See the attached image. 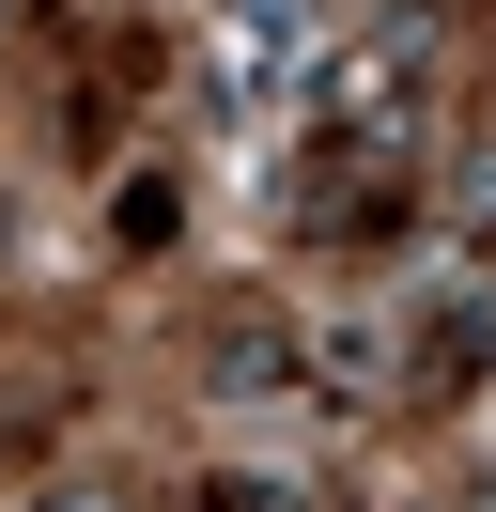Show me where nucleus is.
Returning <instances> with one entry per match:
<instances>
[{
	"mask_svg": "<svg viewBox=\"0 0 496 512\" xmlns=\"http://www.w3.org/2000/svg\"><path fill=\"white\" fill-rule=\"evenodd\" d=\"M202 373H217V388H295V326H279V311H233Z\"/></svg>",
	"mask_w": 496,
	"mask_h": 512,
	"instance_id": "1",
	"label": "nucleus"
},
{
	"mask_svg": "<svg viewBox=\"0 0 496 512\" xmlns=\"http://www.w3.org/2000/svg\"><path fill=\"white\" fill-rule=\"evenodd\" d=\"M109 233H124V249H171V187H155V171H140V187L109 202Z\"/></svg>",
	"mask_w": 496,
	"mask_h": 512,
	"instance_id": "2",
	"label": "nucleus"
},
{
	"mask_svg": "<svg viewBox=\"0 0 496 512\" xmlns=\"http://www.w3.org/2000/svg\"><path fill=\"white\" fill-rule=\"evenodd\" d=\"M31 512H140V497H124L109 466H62V481H47V497H31Z\"/></svg>",
	"mask_w": 496,
	"mask_h": 512,
	"instance_id": "3",
	"label": "nucleus"
}]
</instances>
